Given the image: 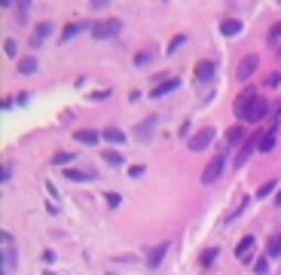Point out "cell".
Returning a JSON list of instances; mask_svg holds the SVG:
<instances>
[{
	"label": "cell",
	"mask_w": 281,
	"mask_h": 275,
	"mask_svg": "<svg viewBox=\"0 0 281 275\" xmlns=\"http://www.w3.org/2000/svg\"><path fill=\"white\" fill-rule=\"evenodd\" d=\"M266 113H269V104H266L263 98H254V101H248L242 110H235V116H238V120H245V123H260Z\"/></svg>",
	"instance_id": "obj_1"
},
{
	"label": "cell",
	"mask_w": 281,
	"mask_h": 275,
	"mask_svg": "<svg viewBox=\"0 0 281 275\" xmlns=\"http://www.w3.org/2000/svg\"><path fill=\"white\" fill-rule=\"evenodd\" d=\"M119 28H123V25H119V19H101V22H95L89 31H92L95 40H110V37L119 34Z\"/></svg>",
	"instance_id": "obj_2"
},
{
	"label": "cell",
	"mask_w": 281,
	"mask_h": 275,
	"mask_svg": "<svg viewBox=\"0 0 281 275\" xmlns=\"http://www.w3.org/2000/svg\"><path fill=\"white\" fill-rule=\"evenodd\" d=\"M223 168H226V159H223V156L211 159V162H208V168L202 171V184H217V180H220V174H223Z\"/></svg>",
	"instance_id": "obj_3"
},
{
	"label": "cell",
	"mask_w": 281,
	"mask_h": 275,
	"mask_svg": "<svg viewBox=\"0 0 281 275\" xmlns=\"http://www.w3.org/2000/svg\"><path fill=\"white\" fill-rule=\"evenodd\" d=\"M214 135H217L214 129H202L199 135H193V138H190V150H193V153L208 150V147H211V141H214Z\"/></svg>",
	"instance_id": "obj_4"
},
{
	"label": "cell",
	"mask_w": 281,
	"mask_h": 275,
	"mask_svg": "<svg viewBox=\"0 0 281 275\" xmlns=\"http://www.w3.org/2000/svg\"><path fill=\"white\" fill-rule=\"evenodd\" d=\"M235 257L242 260V263H251V260H254V235H245V239L238 242V248H235Z\"/></svg>",
	"instance_id": "obj_5"
},
{
	"label": "cell",
	"mask_w": 281,
	"mask_h": 275,
	"mask_svg": "<svg viewBox=\"0 0 281 275\" xmlns=\"http://www.w3.org/2000/svg\"><path fill=\"white\" fill-rule=\"evenodd\" d=\"M257 64H260V58H257V55H248L242 64H238V80H251V73L257 70Z\"/></svg>",
	"instance_id": "obj_6"
},
{
	"label": "cell",
	"mask_w": 281,
	"mask_h": 275,
	"mask_svg": "<svg viewBox=\"0 0 281 275\" xmlns=\"http://www.w3.org/2000/svg\"><path fill=\"white\" fill-rule=\"evenodd\" d=\"M254 147H260V138H257V135H248V141L242 144V153H238V159H235V162H238V165L248 162V159H251V153H254Z\"/></svg>",
	"instance_id": "obj_7"
},
{
	"label": "cell",
	"mask_w": 281,
	"mask_h": 275,
	"mask_svg": "<svg viewBox=\"0 0 281 275\" xmlns=\"http://www.w3.org/2000/svg\"><path fill=\"white\" fill-rule=\"evenodd\" d=\"M214 70H217V61H202V64L196 67V80H199V83L211 80V76H214Z\"/></svg>",
	"instance_id": "obj_8"
},
{
	"label": "cell",
	"mask_w": 281,
	"mask_h": 275,
	"mask_svg": "<svg viewBox=\"0 0 281 275\" xmlns=\"http://www.w3.org/2000/svg\"><path fill=\"white\" fill-rule=\"evenodd\" d=\"M49 34H52V25H49V22H40V25L34 28V37H31V43H34V46H40V43H43Z\"/></svg>",
	"instance_id": "obj_9"
},
{
	"label": "cell",
	"mask_w": 281,
	"mask_h": 275,
	"mask_svg": "<svg viewBox=\"0 0 281 275\" xmlns=\"http://www.w3.org/2000/svg\"><path fill=\"white\" fill-rule=\"evenodd\" d=\"M220 34H223V37H235V34H242V22H238V19H226V22L220 25Z\"/></svg>",
	"instance_id": "obj_10"
},
{
	"label": "cell",
	"mask_w": 281,
	"mask_h": 275,
	"mask_svg": "<svg viewBox=\"0 0 281 275\" xmlns=\"http://www.w3.org/2000/svg\"><path fill=\"white\" fill-rule=\"evenodd\" d=\"M76 141H79V144H89V147H95V144L101 141V135H98V132H89V129H83V132H76Z\"/></svg>",
	"instance_id": "obj_11"
},
{
	"label": "cell",
	"mask_w": 281,
	"mask_h": 275,
	"mask_svg": "<svg viewBox=\"0 0 281 275\" xmlns=\"http://www.w3.org/2000/svg\"><path fill=\"white\" fill-rule=\"evenodd\" d=\"M168 254V245H159V248H153L150 251V257H147V263L150 266H159V263H162V257Z\"/></svg>",
	"instance_id": "obj_12"
},
{
	"label": "cell",
	"mask_w": 281,
	"mask_h": 275,
	"mask_svg": "<svg viewBox=\"0 0 281 275\" xmlns=\"http://www.w3.org/2000/svg\"><path fill=\"white\" fill-rule=\"evenodd\" d=\"M226 141H229V144H238V141H248V132H245L242 126H232V129L226 132Z\"/></svg>",
	"instance_id": "obj_13"
},
{
	"label": "cell",
	"mask_w": 281,
	"mask_h": 275,
	"mask_svg": "<svg viewBox=\"0 0 281 275\" xmlns=\"http://www.w3.org/2000/svg\"><path fill=\"white\" fill-rule=\"evenodd\" d=\"M177 86H180L177 80H168V83H162V86H156V89H153L150 95H153V98H162V95H168V92H174Z\"/></svg>",
	"instance_id": "obj_14"
},
{
	"label": "cell",
	"mask_w": 281,
	"mask_h": 275,
	"mask_svg": "<svg viewBox=\"0 0 281 275\" xmlns=\"http://www.w3.org/2000/svg\"><path fill=\"white\" fill-rule=\"evenodd\" d=\"M272 147H275V129H269V132H263V135H260V150H263V153H269Z\"/></svg>",
	"instance_id": "obj_15"
},
{
	"label": "cell",
	"mask_w": 281,
	"mask_h": 275,
	"mask_svg": "<svg viewBox=\"0 0 281 275\" xmlns=\"http://www.w3.org/2000/svg\"><path fill=\"white\" fill-rule=\"evenodd\" d=\"M83 28H86L83 22H73V25H67V28L61 31V40H70V37H76V34H79V31H83Z\"/></svg>",
	"instance_id": "obj_16"
},
{
	"label": "cell",
	"mask_w": 281,
	"mask_h": 275,
	"mask_svg": "<svg viewBox=\"0 0 281 275\" xmlns=\"http://www.w3.org/2000/svg\"><path fill=\"white\" fill-rule=\"evenodd\" d=\"M64 174H67V180H83V184H86V180H92V174H89V171H79V168H67Z\"/></svg>",
	"instance_id": "obj_17"
},
{
	"label": "cell",
	"mask_w": 281,
	"mask_h": 275,
	"mask_svg": "<svg viewBox=\"0 0 281 275\" xmlns=\"http://www.w3.org/2000/svg\"><path fill=\"white\" fill-rule=\"evenodd\" d=\"M254 98H257V95H254V89H245L242 95H238V98H235V110H242V107H245L248 101H254Z\"/></svg>",
	"instance_id": "obj_18"
},
{
	"label": "cell",
	"mask_w": 281,
	"mask_h": 275,
	"mask_svg": "<svg viewBox=\"0 0 281 275\" xmlns=\"http://www.w3.org/2000/svg\"><path fill=\"white\" fill-rule=\"evenodd\" d=\"M104 138H107L110 144H123V141H126V135L119 132V129H107V132H104Z\"/></svg>",
	"instance_id": "obj_19"
},
{
	"label": "cell",
	"mask_w": 281,
	"mask_h": 275,
	"mask_svg": "<svg viewBox=\"0 0 281 275\" xmlns=\"http://www.w3.org/2000/svg\"><path fill=\"white\" fill-rule=\"evenodd\" d=\"M275 187H278V180H266V184L257 190V196H260V199H266V196H272V193H275Z\"/></svg>",
	"instance_id": "obj_20"
},
{
	"label": "cell",
	"mask_w": 281,
	"mask_h": 275,
	"mask_svg": "<svg viewBox=\"0 0 281 275\" xmlns=\"http://www.w3.org/2000/svg\"><path fill=\"white\" fill-rule=\"evenodd\" d=\"M150 58H153V49L138 52V55H135V64H138V67H147V64H150Z\"/></svg>",
	"instance_id": "obj_21"
},
{
	"label": "cell",
	"mask_w": 281,
	"mask_h": 275,
	"mask_svg": "<svg viewBox=\"0 0 281 275\" xmlns=\"http://www.w3.org/2000/svg\"><path fill=\"white\" fill-rule=\"evenodd\" d=\"M19 70H22V73H34V70H37V58H22Z\"/></svg>",
	"instance_id": "obj_22"
},
{
	"label": "cell",
	"mask_w": 281,
	"mask_h": 275,
	"mask_svg": "<svg viewBox=\"0 0 281 275\" xmlns=\"http://www.w3.org/2000/svg\"><path fill=\"white\" fill-rule=\"evenodd\" d=\"M278 254H281V232L269 242V257H278Z\"/></svg>",
	"instance_id": "obj_23"
},
{
	"label": "cell",
	"mask_w": 281,
	"mask_h": 275,
	"mask_svg": "<svg viewBox=\"0 0 281 275\" xmlns=\"http://www.w3.org/2000/svg\"><path fill=\"white\" fill-rule=\"evenodd\" d=\"M104 159H107V165H123V156L113 153V150H107V153H104Z\"/></svg>",
	"instance_id": "obj_24"
},
{
	"label": "cell",
	"mask_w": 281,
	"mask_h": 275,
	"mask_svg": "<svg viewBox=\"0 0 281 275\" xmlns=\"http://www.w3.org/2000/svg\"><path fill=\"white\" fill-rule=\"evenodd\" d=\"M278 40H281V22L272 25V31H269V43H278Z\"/></svg>",
	"instance_id": "obj_25"
},
{
	"label": "cell",
	"mask_w": 281,
	"mask_h": 275,
	"mask_svg": "<svg viewBox=\"0 0 281 275\" xmlns=\"http://www.w3.org/2000/svg\"><path fill=\"white\" fill-rule=\"evenodd\" d=\"M70 159H76V156H67V153H55V159H52V162H55V165H67Z\"/></svg>",
	"instance_id": "obj_26"
},
{
	"label": "cell",
	"mask_w": 281,
	"mask_h": 275,
	"mask_svg": "<svg viewBox=\"0 0 281 275\" xmlns=\"http://www.w3.org/2000/svg\"><path fill=\"white\" fill-rule=\"evenodd\" d=\"M107 205H110V208H119V205H123V199H119L116 193H107Z\"/></svg>",
	"instance_id": "obj_27"
},
{
	"label": "cell",
	"mask_w": 281,
	"mask_h": 275,
	"mask_svg": "<svg viewBox=\"0 0 281 275\" xmlns=\"http://www.w3.org/2000/svg\"><path fill=\"white\" fill-rule=\"evenodd\" d=\"M214 257H217V251H205V254H202V266H211Z\"/></svg>",
	"instance_id": "obj_28"
},
{
	"label": "cell",
	"mask_w": 281,
	"mask_h": 275,
	"mask_svg": "<svg viewBox=\"0 0 281 275\" xmlns=\"http://www.w3.org/2000/svg\"><path fill=\"white\" fill-rule=\"evenodd\" d=\"M183 43H186V37H183V34H180V37H174V43L168 46V52H174V49H180Z\"/></svg>",
	"instance_id": "obj_29"
},
{
	"label": "cell",
	"mask_w": 281,
	"mask_h": 275,
	"mask_svg": "<svg viewBox=\"0 0 281 275\" xmlns=\"http://www.w3.org/2000/svg\"><path fill=\"white\" fill-rule=\"evenodd\" d=\"M254 272H257V275H266V272H269V263H266V260H260V263L254 266Z\"/></svg>",
	"instance_id": "obj_30"
},
{
	"label": "cell",
	"mask_w": 281,
	"mask_h": 275,
	"mask_svg": "<svg viewBox=\"0 0 281 275\" xmlns=\"http://www.w3.org/2000/svg\"><path fill=\"white\" fill-rule=\"evenodd\" d=\"M4 52H7V55H16V43H13V40H7V43H4Z\"/></svg>",
	"instance_id": "obj_31"
},
{
	"label": "cell",
	"mask_w": 281,
	"mask_h": 275,
	"mask_svg": "<svg viewBox=\"0 0 281 275\" xmlns=\"http://www.w3.org/2000/svg\"><path fill=\"white\" fill-rule=\"evenodd\" d=\"M278 80H281L278 73H269V76H266V86H278Z\"/></svg>",
	"instance_id": "obj_32"
},
{
	"label": "cell",
	"mask_w": 281,
	"mask_h": 275,
	"mask_svg": "<svg viewBox=\"0 0 281 275\" xmlns=\"http://www.w3.org/2000/svg\"><path fill=\"white\" fill-rule=\"evenodd\" d=\"M275 205H281V193H278V199H275Z\"/></svg>",
	"instance_id": "obj_33"
},
{
	"label": "cell",
	"mask_w": 281,
	"mask_h": 275,
	"mask_svg": "<svg viewBox=\"0 0 281 275\" xmlns=\"http://www.w3.org/2000/svg\"><path fill=\"white\" fill-rule=\"evenodd\" d=\"M49 275H52V272H49Z\"/></svg>",
	"instance_id": "obj_34"
}]
</instances>
